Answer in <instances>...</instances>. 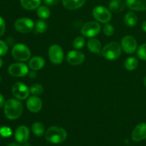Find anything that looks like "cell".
Returning <instances> with one entry per match:
<instances>
[{
  "label": "cell",
  "instance_id": "cell-19",
  "mask_svg": "<svg viewBox=\"0 0 146 146\" xmlns=\"http://www.w3.org/2000/svg\"><path fill=\"white\" fill-rule=\"evenodd\" d=\"M87 46H88V50L91 52L97 54L101 51V44L98 39L96 38H91L88 41L87 43Z\"/></svg>",
  "mask_w": 146,
  "mask_h": 146
},
{
  "label": "cell",
  "instance_id": "cell-10",
  "mask_svg": "<svg viewBox=\"0 0 146 146\" xmlns=\"http://www.w3.org/2000/svg\"><path fill=\"white\" fill-rule=\"evenodd\" d=\"M8 72L14 77H24L29 74V68L24 63H14L9 66Z\"/></svg>",
  "mask_w": 146,
  "mask_h": 146
},
{
  "label": "cell",
  "instance_id": "cell-33",
  "mask_svg": "<svg viewBox=\"0 0 146 146\" xmlns=\"http://www.w3.org/2000/svg\"><path fill=\"white\" fill-rule=\"evenodd\" d=\"M6 30V24L4 19L0 16V37L4 35Z\"/></svg>",
  "mask_w": 146,
  "mask_h": 146
},
{
  "label": "cell",
  "instance_id": "cell-36",
  "mask_svg": "<svg viewBox=\"0 0 146 146\" xmlns=\"http://www.w3.org/2000/svg\"><path fill=\"white\" fill-rule=\"evenodd\" d=\"M29 76L32 78H36V73L35 71H32V72L29 73Z\"/></svg>",
  "mask_w": 146,
  "mask_h": 146
},
{
  "label": "cell",
  "instance_id": "cell-40",
  "mask_svg": "<svg viewBox=\"0 0 146 146\" xmlns=\"http://www.w3.org/2000/svg\"><path fill=\"white\" fill-rule=\"evenodd\" d=\"M143 83H144V85H145V86L146 87V76L145 77V78H144Z\"/></svg>",
  "mask_w": 146,
  "mask_h": 146
},
{
  "label": "cell",
  "instance_id": "cell-8",
  "mask_svg": "<svg viewBox=\"0 0 146 146\" xmlns=\"http://www.w3.org/2000/svg\"><path fill=\"white\" fill-rule=\"evenodd\" d=\"M11 93L16 98L24 100L29 96L30 90L27 85L21 82H17L12 86Z\"/></svg>",
  "mask_w": 146,
  "mask_h": 146
},
{
  "label": "cell",
  "instance_id": "cell-14",
  "mask_svg": "<svg viewBox=\"0 0 146 146\" xmlns=\"http://www.w3.org/2000/svg\"><path fill=\"white\" fill-rule=\"evenodd\" d=\"M27 107L31 112L37 113L42 108V101L38 96H32L27 100Z\"/></svg>",
  "mask_w": 146,
  "mask_h": 146
},
{
  "label": "cell",
  "instance_id": "cell-35",
  "mask_svg": "<svg viewBox=\"0 0 146 146\" xmlns=\"http://www.w3.org/2000/svg\"><path fill=\"white\" fill-rule=\"evenodd\" d=\"M4 103L5 102H4V96H3L0 94V108H1V107H2L4 105Z\"/></svg>",
  "mask_w": 146,
  "mask_h": 146
},
{
  "label": "cell",
  "instance_id": "cell-23",
  "mask_svg": "<svg viewBox=\"0 0 146 146\" xmlns=\"http://www.w3.org/2000/svg\"><path fill=\"white\" fill-rule=\"evenodd\" d=\"M31 131L36 136H41L44 134L45 128L44 124L40 122H35L31 126Z\"/></svg>",
  "mask_w": 146,
  "mask_h": 146
},
{
  "label": "cell",
  "instance_id": "cell-25",
  "mask_svg": "<svg viewBox=\"0 0 146 146\" xmlns=\"http://www.w3.org/2000/svg\"><path fill=\"white\" fill-rule=\"evenodd\" d=\"M37 15L39 18L42 19H48L50 16V10L46 6H40L37 9Z\"/></svg>",
  "mask_w": 146,
  "mask_h": 146
},
{
  "label": "cell",
  "instance_id": "cell-18",
  "mask_svg": "<svg viewBox=\"0 0 146 146\" xmlns=\"http://www.w3.org/2000/svg\"><path fill=\"white\" fill-rule=\"evenodd\" d=\"M45 64V61L41 56H34L29 62V66L34 71L41 69Z\"/></svg>",
  "mask_w": 146,
  "mask_h": 146
},
{
  "label": "cell",
  "instance_id": "cell-30",
  "mask_svg": "<svg viewBox=\"0 0 146 146\" xmlns=\"http://www.w3.org/2000/svg\"><path fill=\"white\" fill-rule=\"evenodd\" d=\"M103 31H104V34L106 36H111L114 34V28L111 24H107L104 27Z\"/></svg>",
  "mask_w": 146,
  "mask_h": 146
},
{
  "label": "cell",
  "instance_id": "cell-9",
  "mask_svg": "<svg viewBox=\"0 0 146 146\" xmlns=\"http://www.w3.org/2000/svg\"><path fill=\"white\" fill-rule=\"evenodd\" d=\"M34 26V21L29 18L19 19L14 23V27L16 30L23 34H27L32 31Z\"/></svg>",
  "mask_w": 146,
  "mask_h": 146
},
{
  "label": "cell",
  "instance_id": "cell-21",
  "mask_svg": "<svg viewBox=\"0 0 146 146\" xmlns=\"http://www.w3.org/2000/svg\"><path fill=\"white\" fill-rule=\"evenodd\" d=\"M41 0H20L21 7L27 10H34L38 9Z\"/></svg>",
  "mask_w": 146,
  "mask_h": 146
},
{
  "label": "cell",
  "instance_id": "cell-41",
  "mask_svg": "<svg viewBox=\"0 0 146 146\" xmlns=\"http://www.w3.org/2000/svg\"><path fill=\"white\" fill-rule=\"evenodd\" d=\"M0 82H1V77H0Z\"/></svg>",
  "mask_w": 146,
  "mask_h": 146
},
{
  "label": "cell",
  "instance_id": "cell-38",
  "mask_svg": "<svg viewBox=\"0 0 146 146\" xmlns=\"http://www.w3.org/2000/svg\"><path fill=\"white\" fill-rule=\"evenodd\" d=\"M7 146H22L18 143H10L9 145H8Z\"/></svg>",
  "mask_w": 146,
  "mask_h": 146
},
{
  "label": "cell",
  "instance_id": "cell-1",
  "mask_svg": "<svg viewBox=\"0 0 146 146\" xmlns=\"http://www.w3.org/2000/svg\"><path fill=\"white\" fill-rule=\"evenodd\" d=\"M4 111L6 117L9 120H16L23 113V106L18 100L11 98L4 103Z\"/></svg>",
  "mask_w": 146,
  "mask_h": 146
},
{
  "label": "cell",
  "instance_id": "cell-20",
  "mask_svg": "<svg viewBox=\"0 0 146 146\" xmlns=\"http://www.w3.org/2000/svg\"><path fill=\"white\" fill-rule=\"evenodd\" d=\"M125 6L123 0H112L109 3V9L113 13H119L123 11Z\"/></svg>",
  "mask_w": 146,
  "mask_h": 146
},
{
  "label": "cell",
  "instance_id": "cell-32",
  "mask_svg": "<svg viewBox=\"0 0 146 146\" xmlns=\"http://www.w3.org/2000/svg\"><path fill=\"white\" fill-rule=\"evenodd\" d=\"M12 134V131L9 127L3 126L0 128V135L4 138L9 137Z\"/></svg>",
  "mask_w": 146,
  "mask_h": 146
},
{
  "label": "cell",
  "instance_id": "cell-24",
  "mask_svg": "<svg viewBox=\"0 0 146 146\" xmlns=\"http://www.w3.org/2000/svg\"><path fill=\"white\" fill-rule=\"evenodd\" d=\"M138 61L135 57H129L127 58L125 61V68L128 71H133L135 70L138 67Z\"/></svg>",
  "mask_w": 146,
  "mask_h": 146
},
{
  "label": "cell",
  "instance_id": "cell-7",
  "mask_svg": "<svg viewBox=\"0 0 146 146\" xmlns=\"http://www.w3.org/2000/svg\"><path fill=\"white\" fill-rule=\"evenodd\" d=\"M49 59L54 64L58 65L64 61V54L62 48L58 44H53L48 48Z\"/></svg>",
  "mask_w": 146,
  "mask_h": 146
},
{
  "label": "cell",
  "instance_id": "cell-2",
  "mask_svg": "<svg viewBox=\"0 0 146 146\" xmlns=\"http://www.w3.org/2000/svg\"><path fill=\"white\" fill-rule=\"evenodd\" d=\"M67 138L65 129L58 126H51L45 133V138L53 144H59L64 142Z\"/></svg>",
  "mask_w": 146,
  "mask_h": 146
},
{
  "label": "cell",
  "instance_id": "cell-11",
  "mask_svg": "<svg viewBox=\"0 0 146 146\" xmlns=\"http://www.w3.org/2000/svg\"><path fill=\"white\" fill-rule=\"evenodd\" d=\"M122 49L127 54H133L137 49V41L132 36H126L121 40Z\"/></svg>",
  "mask_w": 146,
  "mask_h": 146
},
{
  "label": "cell",
  "instance_id": "cell-5",
  "mask_svg": "<svg viewBox=\"0 0 146 146\" xmlns=\"http://www.w3.org/2000/svg\"><path fill=\"white\" fill-rule=\"evenodd\" d=\"M101 27L97 21H91L86 23L81 28V33L83 36L88 38H93L100 33Z\"/></svg>",
  "mask_w": 146,
  "mask_h": 146
},
{
  "label": "cell",
  "instance_id": "cell-12",
  "mask_svg": "<svg viewBox=\"0 0 146 146\" xmlns=\"http://www.w3.org/2000/svg\"><path fill=\"white\" fill-rule=\"evenodd\" d=\"M66 59L68 64L71 65L77 66L84 62L85 60V55L81 51L73 50L68 52Z\"/></svg>",
  "mask_w": 146,
  "mask_h": 146
},
{
  "label": "cell",
  "instance_id": "cell-29",
  "mask_svg": "<svg viewBox=\"0 0 146 146\" xmlns=\"http://www.w3.org/2000/svg\"><path fill=\"white\" fill-rule=\"evenodd\" d=\"M137 56L141 59L146 60V44L140 46L137 50Z\"/></svg>",
  "mask_w": 146,
  "mask_h": 146
},
{
  "label": "cell",
  "instance_id": "cell-6",
  "mask_svg": "<svg viewBox=\"0 0 146 146\" xmlns=\"http://www.w3.org/2000/svg\"><path fill=\"white\" fill-rule=\"evenodd\" d=\"M93 16L96 21L103 24H108L111 19V13L105 7L98 6L93 10Z\"/></svg>",
  "mask_w": 146,
  "mask_h": 146
},
{
  "label": "cell",
  "instance_id": "cell-39",
  "mask_svg": "<svg viewBox=\"0 0 146 146\" xmlns=\"http://www.w3.org/2000/svg\"><path fill=\"white\" fill-rule=\"evenodd\" d=\"M2 65H3V61H2V59H1V58H0V68H1V67L2 66Z\"/></svg>",
  "mask_w": 146,
  "mask_h": 146
},
{
  "label": "cell",
  "instance_id": "cell-28",
  "mask_svg": "<svg viewBox=\"0 0 146 146\" xmlns=\"http://www.w3.org/2000/svg\"><path fill=\"white\" fill-rule=\"evenodd\" d=\"M85 44V38L83 36H78L73 41V46L76 49H80L83 48Z\"/></svg>",
  "mask_w": 146,
  "mask_h": 146
},
{
  "label": "cell",
  "instance_id": "cell-17",
  "mask_svg": "<svg viewBox=\"0 0 146 146\" xmlns=\"http://www.w3.org/2000/svg\"><path fill=\"white\" fill-rule=\"evenodd\" d=\"M85 2L86 0H62L64 7L69 10H75L81 8Z\"/></svg>",
  "mask_w": 146,
  "mask_h": 146
},
{
  "label": "cell",
  "instance_id": "cell-13",
  "mask_svg": "<svg viewBox=\"0 0 146 146\" xmlns=\"http://www.w3.org/2000/svg\"><path fill=\"white\" fill-rule=\"evenodd\" d=\"M131 136L132 139L137 142L146 139V123L138 124L133 131Z\"/></svg>",
  "mask_w": 146,
  "mask_h": 146
},
{
  "label": "cell",
  "instance_id": "cell-3",
  "mask_svg": "<svg viewBox=\"0 0 146 146\" xmlns=\"http://www.w3.org/2000/svg\"><path fill=\"white\" fill-rule=\"evenodd\" d=\"M122 47L116 41H113L106 45L101 51V54L108 60H115L121 56Z\"/></svg>",
  "mask_w": 146,
  "mask_h": 146
},
{
  "label": "cell",
  "instance_id": "cell-34",
  "mask_svg": "<svg viewBox=\"0 0 146 146\" xmlns=\"http://www.w3.org/2000/svg\"><path fill=\"white\" fill-rule=\"evenodd\" d=\"M58 0H44V2L47 6H54L58 3Z\"/></svg>",
  "mask_w": 146,
  "mask_h": 146
},
{
  "label": "cell",
  "instance_id": "cell-22",
  "mask_svg": "<svg viewBox=\"0 0 146 146\" xmlns=\"http://www.w3.org/2000/svg\"><path fill=\"white\" fill-rule=\"evenodd\" d=\"M137 21H138V18L135 14L133 11H128L125 16L124 18V23L125 25L128 27H133L134 26L136 25Z\"/></svg>",
  "mask_w": 146,
  "mask_h": 146
},
{
  "label": "cell",
  "instance_id": "cell-4",
  "mask_svg": "<svg viewBox=\"0 0 146 146\" xmlns=\"http://www.w3.org/2000/svg\"><path fill=\"white\" fill-rule=\"evenodd\" d=\"M11 55L14 59L19 61H26L31 57L29 48L24 44H17L13 46Z\"/></svg>",
  "mask_w": 146,
  "mask_h": 146
},
{
  "label": "cell",
  "instance_id": "cell-26",
  "mask_svg": "<svg viewBox=\"0 0 146 146\" xmlns=\"http://www.w3.org/2000/svg\"><path fill=\"white\" fill-rule=\"evenodd\" d=\"M47 28H48V25H47L46 22L44 21V20H38L36 22L35 30L36 32L42 34L46 31Z\"/></svg>",
  "mask_w": 146,
  "mask_h": 146
},
{
  "label": "cell",
  "instance_id": "cell-15",
  "mask_svg": "<svg viewBox=\"0 0 146 146\" xmlns=\"http://www.w3.org/2000/svg\"><path fill=\"white\" fill-rule=\"evenodd\" d=\"M15 139L20 143H24L29 137V130L25 125H20L16 129L14 133Z\"/></svg>",
  "mask_w": 146,
  "mask_h": 146
},
{
  "label": "cell",
  "instance_id": "cell-31",
  "mask_svg": "<svg viewBox=\"0 0 146 146\" xmlns=\"http://www.w3.org/2000/svg\"><path fill=\"white\" fill-rule=\"evenodd\" d=\"M9 50L8 45L5 41L0 40V56H4L7 54Z\"/></svg>",
  "mask_w": 146,
  "mask_h": 146
},
{
  "label": "cell",
  "instance_id": "cell-37",
  "mask_svg": "<svg viewBox=\"0 0 146 146\" xmlns=\"http://www.w3.org/2000/svg\"><path fill=\"white\" fill-rule=\"evenodd\" d=\"M142 29L145 32H146V21H144L142 24Z\"/></svg>",
  "mask_w": 146,
  "mask_h": 146
},
{
  "label": "cell",
  "instance_id": "cell-27",
  "mask_svg": "<svg viewBox=\"0 0 146 146\" xmlns=\"http://www.w3.org/2000/svg\"><path fill=\"white\" fill-rule=\"evenodd\" d=\"M30 93H31L32 95L36 96H40L41 94H42V93L44 92V88H43L41 84H35L34 85L31 86L29 88Z\"/></svg>",
  "mask_w": 146,
  "mask_h": 146
},
{
  "label": "cell",
  "instance_id": "cell-16",
  "mask_svg": "<svg viewBox=\"0 0 146 146\" xmlns=\"http://www.w3.org/2000/svg\"><path fill=\"white\" fill-rule=\"evenodd\" d=\"M127 7L134 11H146V0H125Z\"/></svg>",
  "mask_w": 146,
  "mask_h": 146
}]
</instances>
